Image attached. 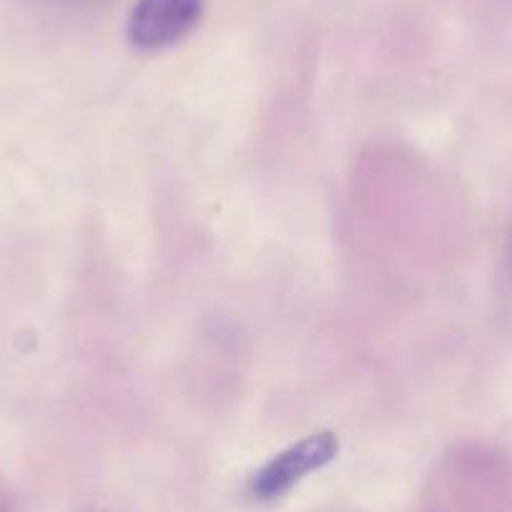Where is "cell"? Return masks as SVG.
<instances>
[{
  "label": "cell",
  "instance_id": "cell-1",
  "mask_svg": "<svg viewBox=\"0 0 512 512\" xmlns=\"http://www.w3.org/2000/svg\"><path fill=\"white\" fill-rule=\"evenodd\" d=\"M337 455L339 440L334 432H317V435L304 437L254 472V477L249 480V495L256 502L279 500L292 487H297L304 477L337 460Z\"/></svg>",
  "mask_w": 512,
  "mask_h": 512
},
{
  "label": "cell",
  "instance_id": "cell-2",
  "mask_svg": "<svg viewBox=\"0 0 512 512\" xmlns=\"http://www.w3.org/2000/svg\"><path fill=\"white\" fill-rule=\"evenodd\" d=\"M204 13V0H139L126 23L128 43L139 51H164L184 41Z\"/></svg>",
  "mask_w": 512,
  "mask_h": 512
},
{
  "label": "cell",
  "instance_id": "cell-3",
  "mask_svg": "<svg viewBox=\"0 0 512 512\" xmlns=\"http://www.w3.org/2000/svg\"><path fill=\"white\" fill-rule=\"evenodd\" d=\"M510 264H512V241H510Z\"/></svg>",
  "mask_w": 512,
  "mask_h": 512
}]
</instances>
